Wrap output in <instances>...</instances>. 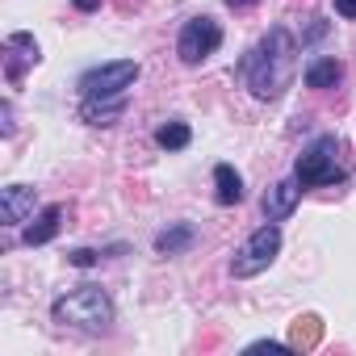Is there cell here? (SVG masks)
I'll return each instance as SVG.
<instances>
[{
	"mask_svg": "<svg viewBox=\"0 0 356 356\" xmlns=\"http://www.w3.org/2000/svg\"><path fill=\"white\" fill-rule=\"evenodd\" d=\"M323 339V323L314 318V314H306V318H298L293 323V335H289V348L298 352V348H314Z\"/></svg>",
	"mask_w": 356,
	"mask_h": 356,
	"instance_id": "16",
	"label": "cell"
},
{
	"mask_svg": "<svg viewBox=\"0 0 356 356\" xmlns=\"http://www.w3.org/2000/svg\"><path fill=\"white\" fill-rule=\"evenodd\" d=\"M214 197H218V206H239L243 202V176L231 163L214 168Z\"/></svg>",
	"mask_w": 356,
	"mask_h": 356,
	"instance_id": "13",
	"label": "cell"
},
{
	"mask_svg": "<svg viewBox=\"0 0 356 356\" xmlns=\"http://www.w3.org/2000/svg\"><path fill=\"white\" fill-rule=\"evenodd\" d=\"M34 214V189L30 185H9L0 189V218H5V227H17Z\"/></svg>",
	"mask_w": 356,
	"mask_h": 356,
	"instance_id": "9",
	"label": "cell"
},
{
	"mask_svg": "<svg viewBox=\"0 0 356 356\" xmlns=\"http://www.w3.org/2000/svg\"><path fill=\"white\" fill-rule=\"evenodd\" d=\"M189 138H193V130H189L185 122H163V126L155 130V143H159L163 151H181V147H189Z\"/></svg>",
	"mask_w": 356,
	"mask_h": 356,
	"instance_id": "15",
	"label": "cell"
},
{
	"mask_svg": "<svg viewBox=\"0 0 356 356\" xmlns=\"http://www.w3.org/2000/svg\"><path fill=\"white\" fill-rule=\"evenodd\" d=\"M335 13L339 17H356V0H335Z\"/></svg>",
	"mask_w": 356,
	"mask_h": 356,
	"instance_id": "18",
	"label": "cell"
},
{
	"mask_svg": "<svg viewBox=\"0 0 356 356\" xmlns=\"http://www.w3.org/2000/svg\"><path fill=\"white\" fill-rule=\"evenodd\" d=\"M97 256H101V252H92V248H76L67 260H72L76 268H92V264H97Z\"/></svg>",
	"mask_w": 356,
	"mask_h": 356,
	"instance_id": "17",
	"label": "cell"
},
{
	"mask_svg": "<svg viewBox=\"0 0 356 356\" xmlns=\"http://www.w3.org/2000/svg\"><path fill=\"white\" fill-rule=\"evenodd\" d=\"M138 63L134 59H113V63H101V67H88L80 76V92L84 101H97V97H122L134 80H138Z\"/></svg>",
	"mask_w": 356,
	"mask_h": 356,
	"instance_id": "5",
	"label": "cell"
},
{
	"mask_svg": "<svg viewBox=\"0 0 356 356\" xmlns=\"http://www.w3.org/2000/svg\"><path fill=\"white\" fill-rule=\"evenodd\" d=\"M293 63H298V55H293V38H289V30H268V38L239 63V72L248 76V84H252V92L260 97V101H277L285 88H289V80H293Z\"/></svg>",
	"mask_w": 356,
	"mask_h": 356,
	"instance_id": "1",
	"label": "cell"
},
{
	"mask_svg": "<svg viewBox=\"0 0 356 356\" xmlns=\"http://www.w3.org/2000/svg\"><path fill=\"white\" fill-rule=\"evenodd\" d=\"M231 9H248V5H256V0H227Z\"/></svg>",
	"mask_w": 356,
	"mask_h": 356,
	"instance_id": "22",
	"label": "cell"
},
{
	"mask_svg": "<svg viewBox=\"0 0 356 356\" xmlns=\"http://www.w3.org/2000/svg\"><path fill=\"white\" fill-rule=\"evenodd\" d=\"M59 222H63V206H47V210L22 231V243H26V248H42V243H51V239L59 235Z\"/></svg>",
	"mask_w": 356,
	"mask_h": 356,
	"instance_id": "10",
	"label": "cell"
},
{
	"mask_svg": "<svg viewBox=\"0 0 356 356\" xmlns=\"http://www.w3.org/2000/svg\"><path fill=\"white\" fill-rule=\"evenodd\" d=\"M277 252H281V231H277V222H264V227L252 231L248 243L235 252V260H231V277H235V281L260 277V273L277 260Z\"/></svg>",
	"mask_w": 356,
	"mask_h": 356,
	"instance_id": "4",
	"label": "cell"
},
{
	"mask_svg": "<svg viewBox=\"0 0 356 356\" xmlns=\"http://www.w3.org/2000/svg\"><path fill=\"white\" fill-rule=\"evenodd\" d=\"M122 113H126V101L122 97H97V101H84L80 105V118L88 126H113Z\"/></svg>",
	"mask_w": 356,
	"mask_h": 356,
	"instance_id": "12",
	"label": "cell"
},
{
	"mask_svg": "<svg viewBox=\"0 0 356 356\" xmlns=\"http://www.w3.org/2000/svg\"><path fill=\"white\" fill-rule=\"evenodd\" d=\"M193 239H197V227L193 222H176V227H168V231L155 235V252L159 256H181V252L193 248Z\"/></svg>",
	"mask_w": 356,
	"mask_h": 356,
	"instance_id": "11",
	"label": "cell"
},
{
	"mask_svg": "<svg viewBox=\"0 0 356 356\" xmlns=\"http://www.w3.org/2000/svg\"><path fill=\"white\" fill-rule=\"evenodd\" d=\"M218 47H222V26L214 17H189L181 26V38H176V55H181V63H189V67L210 59Z\"/></svg>",
	"mask_w": 356,
	"mask_h": 356,
	"instance_id": "6",
	"label": "cell"
},
{
	"mask_svg": "<svg viewBox=\"0 0 356 356\" xmlns=\"http://www.w3.org/2000/svg\"><path fill=\"white\" fill-rule=\"evenodd\" d=\"M38 59H42V55H38V42H34L30 34H9V38H5V76H9V84H17L22 72L34 67Z\"/></svg>",
	"mask_w": 356,
	"mask_h": 356,
	"instance_id": "7",
	"label": "cell"
},
{
	"mask_svg": "<svg viewBox=\"0 0 356 356\" xmlns=\"http://www.w3.org/2000/svg\"><path fill=\"white\" fill-rule=\"evenodd\" d=\"M298 197H302L298 176H293V181H277V185L264 193V218H268V222H285V218L293 214Z\"/></svg>",
	"mask_w": 356,
	"mask_h": 356,
	"instance_id": "8",
	"label": "cell"
},
{
	"mask_svg": "<svg viewBox=\"0 0 356 356\" xmlns=\"http://www.w3.org/2000/svg\"><path fill=\"white\" fill-rule=\"evenodd\" d=\"M293 176H298L302 189H323V185L343 181V172H339V138H335V134L314 138V143L298 155Z\"/></svg>",
	"mask_w": 356,
	"mask_h": 356,
	"instance_id": "3",
	"label": "cell"
},
{
	"mask_svg": "<svg viewBox=\"0 0 356 356\" xmlns=\"http://www.w3.org/2000/svg\"><path fill=\"white\" fill-rule=\"evenodd\" d=\"M343 80V63L335 59V55H323V59H314L310 67H306V88H335Z\"/></svg>",
	"mask_w": 356,
	"mask_h": 356,
	"instance_id": "14",
	"label": "cell"
},
{
	"mask_svg": "<svg viewBox=\"0 0 356 356\" xmlns=\"http://www.w3.org/2000/svg\"><path fill=\"white\" fill-rule=\"evenodd\" d=\"M72 5H76L80 13H92V9H101V0H72Z\"/></svg>",
	"mask_w": 356,
	"mask_h": 356,
	"instance_id": "20",
	"label": "cell"
},
{
	"mask_svg": "<svg viewBox=\"0 0 356 356\" xmlns=\"http://www.w3.org/2000/svg\"><path fill=\"white\" fill-rule=\"evenodd\" d=\"M323 34H327V22H314V26H310V30H306V42H318V38H323Z\"/></svg>",
	"mask_w": 356,
	"mask_h": 356,
	"instance_id": "19",
	"label": "cell"
},
{
	"mask_svg": "<svg viewBox=\"0 0 356 356\" xmlns=\"http://www.w3.org/2000/svg\"><path fill=\"white\" fill-rule=\"evenodd\" d=\"M51 314H55V323H63V327H109V323H113V302H109L105 289L80 285V289L55 298Z\"/></svg>",
	"mask_w": 356,
	"mask_h": 356,
	"instance_id": "2",
	"label": "cell"
},
{
	"mask_svg": "<svg viewBox=\"0 0 356 356\" xmlns=\"http://www.w3.org/2000/svg\"><path fill=\"white\" fill-rule=\"evenodd\" d=\"M0 113H5V134H13V105L5 101V109H0Z\"/></svg>",
	"mask_w": 356,
	"mask_h": 356,
	"instance_id": "21",
	"label": "cell"
}]
</instances>
